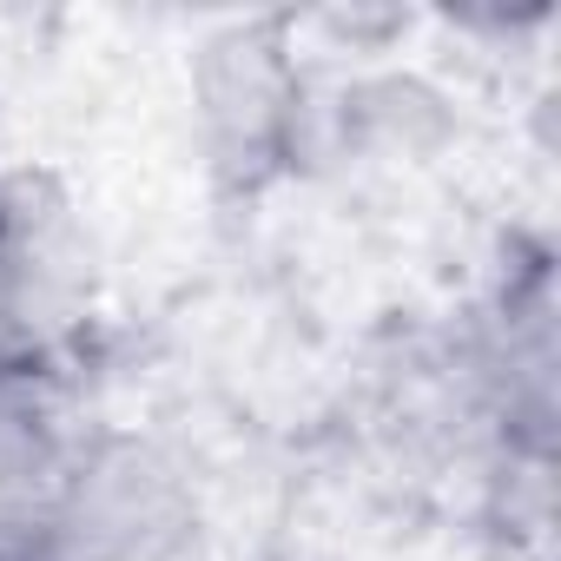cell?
Wrapping results in <instances>:
<instances>
[{
  "label": "cell",
  "instance_id": "6da1fadb",
  "mask_svg": "<svg viewBox=\"0 0 561 561\" xmlns=\"http://www.w3.org/2000/svg\"><path fill=\"white\" fill-rule=\"evenodd\" d=\"M198 146L231 198H257L305 159V67L285 14L218 27L192 54Z\"/></svg>",
  "mask_w": 561,
  "mask_h": 561
},
{
  "label": "cell",
  "instance_id": "7a4b0ae2",
  "mask_svg": "<svg viewBox=\"0 0 561 561\" xmlns=\"http://www.w3.org/2000/svg\"><path fill=\"white\" fill-rule=\"evenodd\" d=\"M192 535L198 489L159 436L93 430L73 443L47 522V561H172Z\"/></svg>",
  "mask_w": 561,
  "mask_h": 561
},
{
  "label": "cell",
  "instance_id": "3957f363",
  "mask_svg": "<svg viewBox=\"0 0 561 561\" xmlns=\"http://www.w3.org/2000/svg\"><path fill=\"white\" fill-rule=\"evenodd\" d=\"M73 443L47 364L0 370V561H47V522Z\"/></svg>",
  "mask_w": 561,
  "mask_h": 561
},
{
  "label": "cell",
  "instance_id": "277c9868",
  "mask_svg": "<svg viewBox=\"0 0 561 561\" xmlns=\"http://www.w3.org/2000/svg\"><path fill=\"white\" fill-rule=\"evenodd\" d=\"M41 357V244L27 218L0 198V370H27Z\"/></svg>",
  "mask_w": 561,
  "mask_h": 561
}]
</instances>
